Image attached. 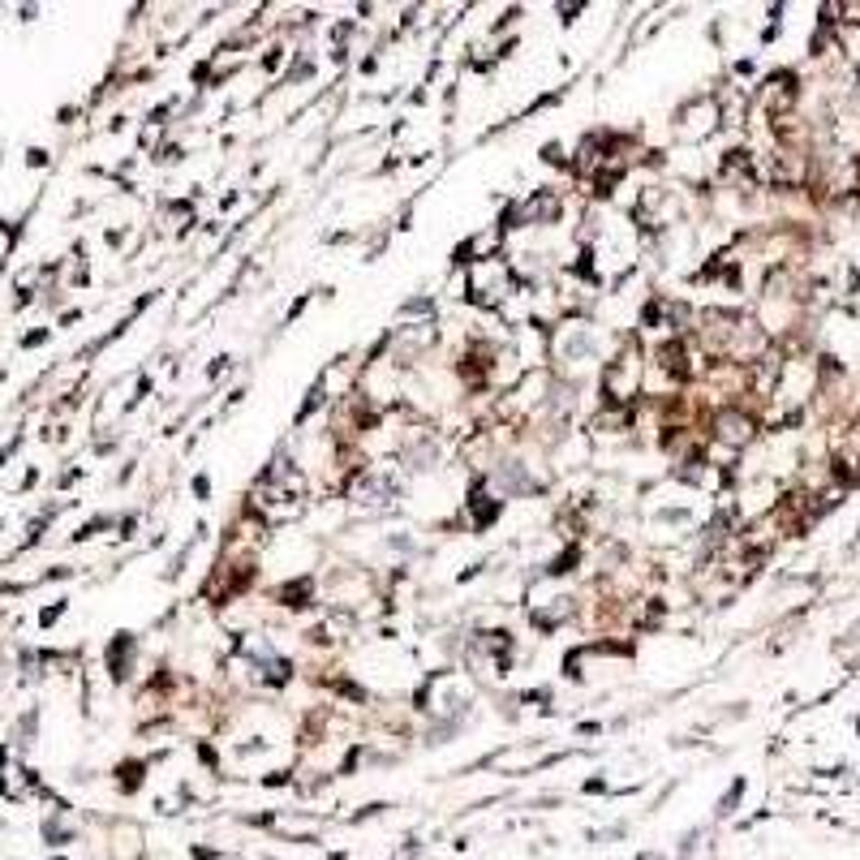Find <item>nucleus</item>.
<instances>
[{
	"label": "nucleus",
	"mask_w": 860,
	"mask_h": 860,
	"mask_svg": "<svg viewBox=\"0 0 860 860\" xmlns=\"http://www.w3.org/2000/svg\"><path fill=\"white\" fill-rule=\"evenodd\" d=\"M641 860H663V856H654V852H645V856H641Z\"/></svg>",
	"instance_id": "obj_2"
},
{
	"label": "nucleus",
	"mask_w": 860,
	"mask_h": 860,
	"mask_svg": "<svg viewBox=\"0 0 860 860\" xmlns=\"http://www.w3.org/2000/svg\"><path fill=\"white\" fill-rule=\"evenodd\" d=\"M43 835H48V843H52V848H61V843H69V830H65V826H56V822H48V826H43Z\"/></svg>",
	"instance_id": "obj_1"
}]
</instances>
